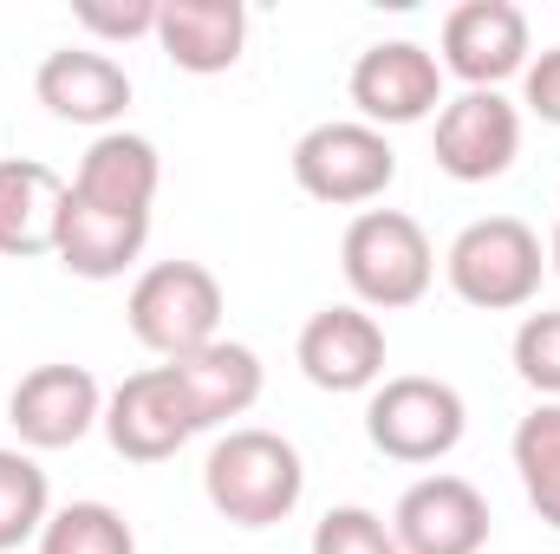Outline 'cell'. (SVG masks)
Masks as SVG:
<instances>
[{
  "instance_id": "obj_7",
  "label": "cell",
  "mask_w": 560,
  "mask_h": 554,
  "mask_svg": "<svg viewBox=\"0 0 560 554\" xmlns=\"http://www.w3.org/2000/svg\"><path fill=\"white\" fill-rule=\"evenodd\" d=\"M436 66L443 79H463V92H502V79H522L535 59V33L528 13L515 0H463L443 13V39H436Z\"/></svg>"
},
{
  "instance_id": "obj_17",
  "label": "cell",
  "mask_w": 560,
  "mask_h": 554,
  "mask_svg": "<svg viewBox=\"0 0 560 554\" xmlns=\"http://www.w3.org/2000/svg\"><path fill=\"white\" fill-rule=\"evenodd\" d=\"M163 189V157L156 143L138 131H105V138L85 143L79 157V176H72V196L92 203V209H118V216H150Z\"/></svg>"
},
{
  "instance_id": "obj_12",
  "label": "cell",
  "mask_w": 560,
  "mask_h": 554,
  "mask_svg": "<svg viewBox=\"0 0 560 554\" xmlns=\"http://www.w3.org/2000/svg\"><path fill=\"white\" fill-rule=\"evenodd\" d=\"M293 359L306 372V385L346 399V392H378L385 385V326L378 313L339 300V307H319L300 339H293Z\"/></svg>"
},
{
  "instance_id": "obj_14",
  "label": "cell",
  "mask_w": 560,
  "mask_h": 554,
  "mask_svg": "<svg viewBox=\"0 0 560 554\" xmlns=\"http://www.w3.org/2000/svg\"><path fill=\"white\" fill-rule=\"evenodd\" d=\"M33 92H39V105L59 125H92L98 138L118 131V118L131 112V72L112 53H98V46H59V53H46L39 72H33Z\"/></svg>"
},
{
  "instance_id": "obj_3",
  "label": "cell",
  "mask_w": 560,
  "mask_h": 554,
  "mask_svg": "<svg viewBox=\"0 0 560 554\" xmlns=\"http://www.w3.org/2000/svg\"><path fill=\"white\" fill-rule=\"evenodd\" d=\"M548 275V249L522 216H476L443 249V280L476 313H522Z\"/></svg>"
},
{
  "instance_id": "obj_16",
  "label": "cell",
  "mask_w": 560,
  "mask_h": 554,
  "mask_svg": "<svg viewBox=\"0 0 560 554\" xmlns=\"http://www.w3.org/2000/svg\"><path fill=\"white\" fill-rule=\"evenodd\" d=\"M59 209H66V176L39 157H0V255L7 262H39L59 242Z\"/></svg>"
},
{
  "instance_id": "obj_4",
  "label": "cell",
  "mask_w": 560,
  "mask_h": 554,
  "mask_svg": "<svg viewBox=\"0 0 560 554\" xmlns=\"http://www.w3.org/2000/svg\"><path fill=\"white\" fill-rule=\"evenodd\" d=\"M125 320H131V339L143 353H156L163 366L189 359L209 339H222V280L202 262H156L131 280Z\"/></svg>"
},
{
  "instance_id": "obj_1",
  "label": "cell",
  "mask_w": 560,
  "mask_h": 554,
  "mask_svg": "<svg viewBox=\"0 0 560 554\" xmlns=\"http://www.w3.org/2000/svg\"><path fill=\"white\" fill-rule=\"evenodd\" d=\"M202 496L229 529H275L306 496V463L280 430L235 424L202 457Z\"/></svg>"
},
{
  "instance_id": "obj_23",
  "label": "cell",
  "mask_w": 560,
  "mask_h": 554,
  "mask_svg": "<svg viewBox=\"0 0 560 554\" xmlns=\"http://www.w3.org/2000/svg\"><path fill=\"white\" fill-rule=\"evenodd\" d=\"M509 359H515V379L528 392H541V405H555L560 399V307H541V313H528L515 326Z\"/></svg>"
},
{
  "instance_id": "obj_21",
  "label": "cell",
  "mask_w": 560,
  "mask_h": 554,
  "mask_svg": "<svg viewBox=\"0 0 560 554\" xmlns=\"http://www.w3.org/2000/svg\"><path fill=\"white\" fill-rule=\"evenodd\" d=\"M46 516H52V483H46V470L33 463V450L0 443V554L39 542Z\"/></svg>"
},
{
  "instance_id": "obj_9",
  "label": "cell",
  "mask_w": 560,
  "mask_h": 554,
  "mask_svg": "<svg viewBox=\"0 0 560 554\" xmlns=\"http://www.w3.org/2000/svg\"><path fill=\"white\" fill-rule=\"evenodd\" d=\"M430 157L456 183L509 176L515 157H522V105L502 99V92H456V99H443L436 131H430Z\"/></svg>"
},
{
  "instance_id": "obj_15",
  "label": "cell",
  "mask_w": 560,
  "mask_h": 554,
  "mask_svg": "<svg viewBox=\"0 0 560 554\" xmlns=\"http://www.w3.org/2000/svg\"><path fill=\"white\" fill-rule=\"evenodd\" d=\"M156 46L176 72L215 79L248 53V7L242 0H156Z\"/></svg>"
},
{
  "instance_id": "obj_5",
  "label": "cell",
  "mask_w": 560,
  "mask_h": 554,
  "mask_svg": "<svg viewBox=\"0 0 560 554\" xmlns=\"http://www.w3.org/2000/svg\"><path fill=\"white\" fill-rule=\"evenodd\" d=\"M469 430V405L450 379L398 372L365 399V437L392 463H443Z\"/></svg>"
},
{
  "instance_id": "obj_11",
  "label": "cell",
  "mask_w": 560,
  "mask_h": 554,
  "mask_svg": "<svg viewBox=\"0 0 560 554\" xmlns=\"http://www.w3.org/2000/svg\"><path fill=\"white\" fill-rule=\"evenodd\" d=\"M7 424L20 437V450H72L105 424V392L85 366H33L13 392H7Z\"/></svg>"
},
{
  "instance_id": "obj_6",
  "label": "cell",
  "mask_w": 560,
  "mask_h": 554,
  "mask_svg": "<svg viewBox=\"0 0 560 554\" xmlns=\"http://www.w3.org/2000/svg\"><path fill=\"white\" fill-rule=\"evenodd\" d=\"M293 183L326 209H365L398 183V150L359 118H326L293 143Z\"/></svg>"
},
{
  "instance_id": "obj_22",
  "label": "cell",
  "mask_w": 560,
  "mask_h": 554,
  "mask_svg": "<svg viewBox=\"0 0 560 554\" xmlns=\"http://www.w3.org/2000/svg\"><path fill=\"white\" fill-rule=\"evenodd\" d=\"M39 554H138V535L112 503H66L46 516Z\"/></svg>"
},
{
  "instance_id": "obj_10",
  "label": "cell",
  "mask_w": 560,
  "mask_h": 554,
  "mask_svg": "<svg viewBox=\"0 0 560 554\" xmlns=\"http://www.w3.org/2000/svg\"><path fill=\"white\" fill-rule=\"evenodd\" d=\"M98 430L112 437V450L125 463H170L202 424L189 412V392H183L176 366H143L118 392H105V424Z\"/></svg>"
},
{
  "instance_id": "obj_20",
  "label": "cell",
  "mask_w": 560,
  "mask_h": 554,
  "mask_svg": "<svg viewBox=\"0 0 560 554\" xmlns=\"http://www.w3.org/2000/svg\"><path fill=\"white\" fill-rule=\"evenodd\" d=\"M509 457H515V476H522L528 509L560 535V399L555 405H535V412L515 424Z\"/></svg>"
},
{
  "instance_id": "obj_18",
  "label": "cell",
  "mask_w": 560,
  "mask_h": 554,
  "mask_svg": "<svg viewBox=\"0 0 560 554\" xmlns=\"http://www.w3.org/2000/svg\"><path fill=\"white\" fill-rule=\"evenodd\" d=\"M143 242H150V216L92 209V203H79V196H72V183H66L59 242H52V255L66 262V275H79V280H118L125 268H138Z\"/></svg>"
},
{
  "instance_id": "obj_25",
  "label": "cell",
  "mask_w": 560,
  "mask_h": 554,
  "mask_svg": "<svg viewBox=\"0 0 560 554\" xmlns=\"http://www.w3.org/2000/svg\"><path fill=\"white\" fill-rule=\"evenodd\" d=\"M79 26L125 46V39H156V0H79Z\"/></svg>"
},
{
  "instance_id": "obj_13",
  "label": "cell",
  "mask_w": 560,
  "mask_h": 554,
  "mask_svg": "<svg viewBox=\"0 0 560 554\" xmlns=\"http://www.w3.org/2000/svg\"><path fill=\"white\" fill-rule=\"evenodd\" d=\"M489 496L469 483V476H418L398 509H392V535H398V554H482L489 549Z\"/></svg>"
},
{
  "instance_id": "obj_19",
  "label": "cell",
  "mask_w": 560,
  "mask_h": 554,
  "mask_svg": "<svg viewBox=\"0 0 560 554\" xmlns=\"http://www.w3.org/2000/svg\"><path fill=\"white\" fill-rule=\"evenodd\" d=\"M170 366H176V379L189 392V412H196L202 430L235 424V417H248L261 405V353L242 346V339H209L202 353L170 359Z\"/></svg>"
},
{
  "instance_id": "obj_2",
  "label": "cell",
  "mask_w": 560,
  "mask_h": 554,
  "mask_svg": "<svg viewBox=\"0 0 560 554\" xmlns=\"http://www.w3.org/2000/svg\"><path fill=\"white\" fill-rule=\"evenodd\" d=\"M339 275L352 287V307L365 313H405L436 280V249L418 216L405 209H359L339 235Z\"/></svg>"
},
{
  "instance_id": "obj_8",
  "label": "cell",
  "mask_w": 560,
  "mask_h": 554,
  "mask_svg": "<svg viewBox=\"0 0 560 554\" xmlns=\"http://www.w3.org/2000/svg\"><path fill=\"white\" fill-rule=\"evenodd\" d=\"M346 99L359 112V125L392 131V125H423L443 112V66L418 39H378L352 59Z\"/></svg>"
},
{
  "instance_id": "obj_26",
  "label": "cell",
  "mask_w": 560,
  "mask_h": 554,
  "mask_svg": "<svg viewBox=\"0 0 560 554\" xmlns=\"http://www.w3.org/2000/svg\"><path fill=\"white\" fill-rule=\"evenodd\" d=\"M522 105H528L541 125L560 131V46H541V53L528 59V72H522Z\"/></svg>"
},
{
  "instance_id": "obj_27",
  "label": "cell",
  "mask_w": 560,
  "mask_h": 554,
  "mask_svg": "<svg viewBox=\"0 0 560 554\" xmlns=\"http://www.w3.org/2000/svg\"><path fill=\"white\" fill-rule=\"evenodd\" d=\"M548 275L560 280V222H555V242H548Z\"/></svg>"
},
{
  "instance_id": "obj_24",
  "label": "cell",
  "mask_w": 560,
  "mask_h": 554,
  "mask_svg": "<svg viewBox=\"0 0 560 554\" xmlns=\"http://www.w3.org/2000/svg\"><path fill=\"white\" fill-rule=\"evenodd\" d=\"M306 554H398V535L378 509L365 503H339L313 522V549Z\"/></svg>"
}]
</instances>
